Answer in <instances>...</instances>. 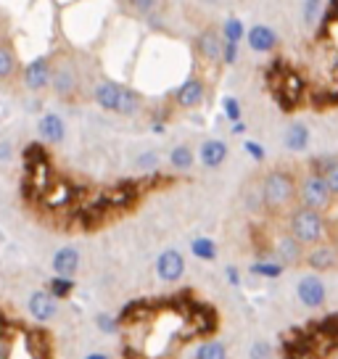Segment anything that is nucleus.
Instances as JSON below:
<instances>
[{"label": "nucleus", "mask_w": 338, "mask_h": 359, "mask_svg": "<svg viewBox=\"0 0 338 359\" xmlns=\"http://www.w3.org/2000/svg\"><path fill=\"white\" fill-rule=\"evenodd\" d=\"M196 56L206 61V64H222V50H225V37L217 32L215 27H206L198 37H196Z\"/></svg>", "instance_id": "nucleus-12"}, {"label": "nucleus", "mask_w": 338, "mask_h": 359, "mask_svg": "<svg viewBox=\"0 0 338 359\" xmlns=\"http://www.w3.org/2000/svg\"><path fill=\"white\" fill-rule=\"evenodd\" d=\"M246 34H248V29L243 27V22H241L238 16H230V19L222 24V37H225L227 43H241Z\"/></svg>", "instance_id": "nucleus-34"}, {"label": "nucleus", "mask_w": 338, "mask_h": 359, "mask_svg": "<svg viewBox=\"0 0 338 359\" xmlns=\"http://www.w3.org/2000/svg\"><path fill=\"white\" fill-rule=\"evenodd\" d=\"M304 24L309 29H317L323 16H325V3L323 0H304Z\"/></svg>", "instance_id": "nucleus-30"}, {"label": "nucleus", "mask_w": 338, "mask_h": 359, "mask_svg": "<svg viewBox=\"0 0 338 359\" xmlns=\"http://www.w3.org/2000/svg\"><path fill=\"white\" fill-rule=\"evenodd\" d=\"M312 56L293 64L306 93V111L330 114L338 109V0L330 3L317 27Z\"/></svg>", "instance_id": "nucleus-3"}, {"label": "nucleus", "mask_w": 338, "mask_h": 359, "mask_svg": "<svg viewBox=\"0 0 338 359\" xmlns=\"http://www.w3.org/2000/svg\"><path fill=\"white\" fill-rule=\"evenodd\" d=\"M124 85L114 82V79H103L93 88V101L101 106L103 111H119V101H122Z\"/></svg>", "instance_id": "nucleus-20"}, {"label": "nucleus", "mask_w": 338, "mask_h": 359, "mask_svg": "<svg viewBox=\"0 0 338 359\" xmlns=\"http://www.w3.org/2000/svg\"><path fill=\"white\" fill-rule=\"evenodd\" d=\"M285 269H288V267H285V264H280V262H275V259H257V262H251L248 272H251V275H257V278L275 280V278H280Z\"/></svg>", "instance_id": "nucleus-26"}, {"label": "nucleus", "mask_w": 338, "mask_h": 359, "mask_svg": "<svg viewBox=\"0 0 338 359\" xmlns=\"http://www.w3.org/2000/svg\"><path fill=\"white\" fill-rule=\"evenodd\" d=\"M272 354L270 344H264V341H259V344H254V348H251V359H267Z\"/></svg>", "instance_id": "nucleus-40"}, {"label": "nucleus", "mask_w": 338, "mask_h": 359, "mask_svg": "<svg viewBox=\"0 0 338 359\" xmlns=\"http://www.w3.org/2000/svg\"><path fill=\"white\" fill-rule=\"evenodd\" d=\"M79 251L74 246H64L53 254V272L61 278H74L79 269Z\"/></svg>", "instance_id": "nucleus-23"}, {"label": "nucleus", "mask_w": 338, "mask_h": 359, "mask_svg": "<svg viewBox=\"0 0 338 359\" xmlns=\"http://www.w3.org/2000/svg\"><path fill=\"white\" fill-rule=\"evenodd\" d=\"M140 106H143V95L133 88H124L122 90V101H119V111L122 116H135L140 111Z\"/></svg>", "instance_id": "nucleus-29"}, {"label": "nucleus", "mask_w": 338, "mask_h": 359, "mask_svg": "<svg viewBox=\"0 0 338 359\" xmlns=\"http://www.w3.org/2000/svg\"><path fill=\"white\" fill-rule=\"evenodd\" d=\"M98 327H101L103 333H119V323H116V317H98Z\"/></svg>", "instance_id": "nucleus-39"}, {"label": "nucleus", "mask_w": 338, "mask_h": 359, "mask_svg": "<svg viewBox=\"0 0 338 359\" xmlns=\"http://www.w3.org/2000/svg\"><path fill=\"white\" fill-rule=\"evenodd\" d=\"M156 275L167 283H177L185 275V257H182L177 248H167L156 259Z\"/></svg>", "instance_id": "nucleus-16"}, {"label": "nucleus", "mask_w": 338, "mask_h": 359, "mask_svg": "<svg viewBox=\"0 0 338 359\" xmlns=\"http://www.w3.org/2000/svg\"><path fill=\"white\" fill-rule=\"evenodd\" d=\"M306 146H309V130L299 122L291 124L288 133H285V148L293 154H302V151H306Z\"/></svg>", "instance_id": "nucleus-27"}, {"label": "nucleus", "mask_w": 338, "mask_h": 359, "mask_svg": "<svg viewBox=\"0 0 338 359\" xmlns=\"http://www.w3.org/2000/svg\"><path fill=\"white\" fill-rule=\"evenodd\" d=\"M85 359H109L106 354H101V351H93V354H88Z\"/></svg>", "instance_id": "nucleus-43"}, {"label": "nucleus", "mask_w": 338, "mask_h": 359, "mask_svg": "<svg viewBox=\"0 0 338 359\" xmlns=\"http://www.w3.org/2000/svg\"><path fill=\"white\" fill-rule=\"evenodd\" d=\"M238 61V43H227L225 40V50H222V67H230Z\"/></svg>", "instance_id": "nucleus-37"}, {"label": "nucleus", "mask_w": 338, "mask_h": 359, "mask_svg": "<svg viewBox=\"0 0 338 359\" xmlns=\"http://www.w3.org/2000/svg\"><path fill=\"white\" fill-rule=\"evenodd\" d=\"M27 306H29L32 320H37V323H48V320H53V317H56L58 299L46 288V291H34L32 296H29Z\"/></svg>", "instance_id": "nucleus-18"}, {"label": "nucleus", "mask_w": 338, "mask_h": 359, "mask_svg": "<svg viewBox=\"0 0 338 359\" xmlns=\"http://www.w3.org/2000/svg\"><path fill=\"white\" fill-rule=\"evenodd\" d=\"M37 130H40V137L46 140L48 146H58V143H64V137H67V124H64V119H61L58 114H46V116L37 122Z\"/></svg>", "instance_id": "nucleus-21"}, {"label": "nucleus", "mask_w": 338, "mask_h": 359, "mask_svg": "<svg viewBox=\"0 0 338 359\" xmlns=\"http://www.w3.org/2000/svg\"><path fill=\"white\" fill-rule=\"evenodd\" d=\"M0 359H58L56 333L46 323H29L13 317L11 306H3V336Z\"/></svg>", "instance_id": "nucleus-5"}, {"label": "nucleus", "mask_w": 338, "mask_h": 359, "mask_svg": "<svg viewBox=\"0 0 338 359\" xmlns=\"http://www.w3.org/2000/svg\"><path fill=\"white\" fill-rule=\"evenodd\" d=\"M336 196L327 188V182L323 175L312 172L309 167L299 169V203L302 206H309L315 212L330 214L333 206H336Z\"/></svg>", "instance_id": "nucleus-10"}, {"label": "nucleus", "mask_w": 338, "mask_h": 359, "mask_svg": "<svg viewBox=\"0 0 338 359\" xmlns=\"http://www.w3.org/2000/svg\"><path fill=\"white\" fill-rule=\"evenodd\" d=\"M251 248L257 259H275L288 269L304 267L306 246L291 233L285 217H259L251 224Z\"/></svg>", "instance_id": "nucleus-6"}, {"label": "nucleus", "mask_w": 338, "mask_h": 359, "mask_svg": "<svg viewBox=\"0 0 338 359\" xmlns=\"http://www.w3.org/2000/svg\"><path fill=\"white\" fill-rule=\"evenodd\" d=\"M233 133L243 135V133H246V124H243V122H233Z\"/></svg>", "instance_id": "nucleus-42"}, {"label": "nucleus", "mask_w": 338, "mask_h": 359, "mask_svg": "<svg viewBox=\"0 0 338 359\" xmlns=\"http://www.w3.org/2000/svg\"><path fill=\"white\" fill-rule=\"evenodd\" d=\"M156 164H158V158H156V154H143V156L137 158V169L140 172H156Z\"/></svg>", "instance_id": "nucleus-38"}, {"label": "nucleus", "mask_w": 338, "mask_h": 359, "mask_svg": "<svg viewBox=\"0 0 338 359\" xmlns=\"http://www.w3.org/2000/svg\"><path fill=\"white\" fill-rule=\"evenodd\" d=\"M127 3H130L133 11L143 13V16H151L158 8V0H127Z\"/></svg>", "instance_id": "nucleus-35"}, {"label": "nucleus", "mask_w": 338, "mask_h": 359, "mask_svg": "<svg viewBox=\"0 0 338 359\" xmlns=\"http://www.w3.org/2000/svg\"><path fill=\"white\" fill-rule=\"evenodd\" d=\"M191 254L201 262H212L217 257V246L212 238H193L191 241Z\"/></svg>", "instance_id": "nucleus-31"}, {"label": "nucleus", "mask_w": 338, "mask_h": 359, "mask_svg": "<svg viewBox=\"0 0 338 359\" xmlns=\"http://www.w3.org/2000/svg\"><path fill=\"white\" fill-rule=\"evenodd\" d=\"M116 323L122 359H196V348L219 336L222 314L196 288H177L127 302Z\"/></svg>", "instance_id": "nucleus-2"}, {"label": "nucleus", "mask_w": 338, "mask_h": 359, "mask_svg": "<svg viewBox=\"0 0 338 359\" xmlns=\"http://www.w3.org/2000/svg\"><path fill=\"white\" fill-rule=\"evenodd\" d=\"M193 161H196V154L191 146H177L169 154V167L175 172H188L193 167Z\"/></svg>", "instance_id": "nucleus-28"}, {"label": "nucleus", "mask_w": 338, "mask_h": 359, "mask_svg": "<svg viewBox=\"0 0 338 359\" xmlns=\"http://www.w3.org/2000/svg\"><path fill=\"white\" fill-rule=\"evenodd\" d=\"M50 77H53L50 56H37L24 67V85L32 93H43L46 88H50Z\"/></svg>", "instance_id": "nucleus-14"}, {"label": "nucleus", "mask_w": 338, "mask_h": 359, "mask_svg": "<svg viewBox=\"0 0 338 359\" xmlns=\"http://www.w3.org/2000/svg\"><path fill=\"white\" fill-rule=\"evenodd\" d=\"M304 267H309L312 272L323 275V272H338V236L333 233L330 241L317 243V246L306 248Z\"/></svg>", "instance_id": "nucleus-11"}, {"label": "nucleus", "mask_w": 338, "mask_h": 359, "mask_svg": "<svg viewBox=\"0 0 338 359\" xmlns=\"http://www.w3.org/2000/svg\"><path fill=\"white\" fill-rule=\"evenodd\" d=\"M203 98H206V82L198 74H191L172 95V101L177 103V109H198Z\"/></svg>", "instance_id": "nucleus-13"}, {"label": "nucleus", "mask_w": 338, "mask_h": 359, "mask_svg": "<svg viewBox=\"0 0 338 359\" xmlns=\"http://www.w3.org/2000/svg\"><path fill=\"white\" fill-rule=\"evenodd\" d=\"M306 167L312 169V172H317V175H323L327 188L338 198V156H315L306 161Z\"/></svg>", "instance_id": "nucleus-22"}, {"label": "nucleus", "mask_w": 338, "mask_h": 359, "mask_svg": "<svg viewBox=\"0 0 338 359\" xmlns=\"http://www.w3.org/2000/svg\"><path fill=\"white\" fill-rule=\"evenodd\" d=\"M16 74H22V61L16 56V48H13L11 37L3 34V43H0V82L11 85Z\"/></svg>", "instance_id": "nucleus-19"}, {"label": "nucleus", "mask_w": 338, "mask_h": 359, "mask_svg": "<svg viewBox=\"0 0 338 359\" xmlns=\"http://www.w3.org/2000/svg\"><path fill=\"white\" fill-rule=\"evenodd\" d=\"M198 158H201L203 167H219V164H225L227 158V146L222 143V140H217V137H212V140H206L201 146V151H198Z\"/></svg>", "instance_id": "nucleus-24"}, {"label": "nucleus", "mask_w": 338, "mask_h": 359, "mask_svg": "<svg viewBox=\"0 0 338 359\" xmlns=\"http://www.w3.org/2000/svg\"><path fill=\"white\" fill-rule=\"evenodd\" d=\"M285 224L291 227V233L299 238L306 248L317 246V243H325V241H330L333 233H336V222H330L327 214L315 212V209L302 206V203H296L291 212L285 214Z\"/></svg>", "instance_id": "nucleus-8"}, {"label": "nucleus", "mask_w": 338, "mask_h": 359, "mask_svg": "<svg viewBox=\"0 0 338 359\" xmlns=\"http://www.w3.org/2000/svg\"><path fill=\"white\" fill-rule=\"evenodd\" d=\"M225 116L230 122H241V103L236 98H225Z\"/></svg>", "instance_id": "nucleus-36"}, {"label": "nucleus", "mask_w": 338, "mask_h": 359, "mask_svg": "<svg viewBox=\"0 0 338 359\" xmlns=\"http://www.w3.org/2000/svg\"><path fill=\"white\" fill-rule=\"evenodd\" d=\"M227 275H230V283H238V269H227Z\"/></svg>", "instance_id": "nucleus-44"}, {"label": "nucleus", "mask_w": 338, "mask_h": 359, "mask_svg": "<svg viewBox=\"0 0 338 359\" xmlns=\"http://www.w3.org/2000/svg\"><path fill=\"white\" fill-rule=\"evenodd\" d=\"M264 193V214L262 217H285L299 203V169L272 167L259 175Z\"/></svg>", "instance_id": "nucleus-7"}, {"label": "nucleus", "mask_w": 338, "mask_h": 359, "mask_svg": "<svg viewBox=\"0 0 338 359\" xmlns=\"http://www.w3.org/2000/svg\"><path fill=\"white\" fill-rule=\"evenodd\" d=\"M246 43L251 50H257V53H272V50H278V45H280V37L278 32L267 27V24H254L246 34Z\"/></svg>", "instance_id": "nucleus-17"}, {"label": "nucleus", "mask_w": 338, "mask_h": 359, "mask_svg": "<svg viewBox=\"0 0 338 359\" xmlns=\"http://www.w3.org/2000/svg\"><path fill=\"white\" fill-rule=\"evenodd\" d=\"M246 151H248V154H251L254 158H257V161H264V148H262L259 143L248 140V143H246Z\"/></svg>", "instance_id": "nucleus-41"}, {"label": "nucleus", "mask_w": 338, "mask_h": 359, "mask_svg": "<svg viewBox=\"0 0 338 359\" xmlns=\"http://www.w3.org/2000/svg\"><path fill=\"white\" fill-rule=\"evenodd\" d=\"M50 64H53L50 90L56 93L58 101L64 103L82 101V72H79L77 61L72 56H64V53H53Z\"/></svg>", "instance_id": "nucleus-9"}, {"label": "nucleus", "mask_w": 338, "mask_h": 359, "mask_svg": "<svg viewBox=\"0 0 338 359\" xmlns=\"http://www.w3.org/2000/svg\"><path fill=\"white\" fill-rule=\"evenodd\" d=\"M243 193H246V206L251 209V214L262 217V214H264V193H262V180H259V175L248 180L246 188H243Z\"/></svg>", "instance_id": "nucleus-25"}, {"label": "nucleus", "mask_w": 338, "mask_h": 359, "mask_svg": "<svg viewBox=\"0 0 338 359\" xmlns=\"http://www.w3.org/2000/svg\"><path fill=\"white\" fill-rule=\"evenodd\" d=\"M296 296H299V302L309 306V309H317V306H323L325 304V283L320 280V275H306L299 280L296 285Z\"/></svg>", "instance_id": "nucleus-15"}, {"label": "nucleus", "mask_w": 338, "mask_h": 359, "mask_svg": "<svg viewBox=\"0 0 338 359\" xmlns=\"http://www.w3.org/2000/svg\"><path fill=\"white\" fill-rule=\"evenodd\" d=\"M48 291L53 293L58 302H67L69 296H72V291H74V280H72V278H61V275H56V278L48 280Z\"/></svg>", "instance_id": "nucleus-33"}, {"label": "nucleus", "mask_w": 338, "mask_h": 359, "mask_svg": "<svg viewBox=\"0 0 338 359\" xmlns=\"http://www.w3.org/2000/svg\"><path fill=\"white\" fill-rule=\"evenodd\" d=\"M275 359H338V312L309 317L283 330Z\"/></svg>", "instance_id": "nucleus-4"}, {"label": "nucleus", "mask_w": 338, "mask_h": 359, "mask_svg": "<svg viewBox=\"0 0 338 359\" xmlns=\"http://www.w3.org/2000/svg\"><path fill=\"white\" fill-rule=\"evenodd\" d=\"M180 175L140 172L135 177L93 180L61 164L46 140L27 143L22 151L19 206L29 219L61 236H95L143 209L148 198L175 191Z\"/></svg>", "instance_id": "nucleus-1"}, {"label": "nucleus", "mask_w": 338, "mask_h": 359, "mask_svg": "<svg viewBox=\"0 0 338 359\" xmlns=\"http://www.w3.org/2000/svg\"><path fill=\"white\" fill-rule=\"evenodd\" d=\"M196 359H227V346L222 341L212 338V341H206L196 348Z\"/></svg>", "instance_id": "nucleus-32"}]
</instances>
